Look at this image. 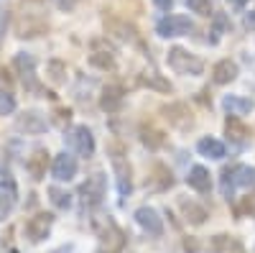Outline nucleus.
Here are the masks:
<instances>
[{
    "label": "nucleus",
    "mask_w": 255,
    "mask_h": 253,
    "mask_svg": "<svg viewBox=\"0 0 255 253\" xmlns=\"http://www.w3.org/2000/svg\"><path fill=\"white\" fill-rule=\"evenodd\" d=\"M245 23H248L250 28H255V8H253V10H250V13L245 15Z\"/></svg>",
    "instance_id": "c9c22d12"
},
{
    "label": "nucleus",
    "mask_w": 255,
    "mask_h": 253,
    "mask_svg": "<svg viewBox=\"0 0 255 253\" xmlns=\"http://www.w3.org/2000/svg\"><path fill=\"white\" fill-rule=\"evenodd\" d=\"M215 26H217V33H220V31H225L230 23H227V18H225V15H217V18H215Z\"/></svg>",
    "instance_id": "72a5a7b5"
},
{
    "label": "nucleus",
    "mask_w": 255,
    "mask_h": 253,
    "mask_svg": "<svg viewBox=\"0 0 255 253\" xmlns=\"http://www.w3.org/2000/svg\"><path fill=\"white\" fill-rule=\"evenodd\" d=\"M46 166H49V154L46 149H36L28 159H26V172L31 174V179L41 182L46 177Z\"/></svg>",
    "instance_id": "dca6fc26"
},
{
    "label": "nucleus",
    "mask_w": 255,
    "mask_h": 253,
    "mask_svg": "<svg viewBox=\"0 0 255 253\" xmlns=\"http://www.w3.org/2000/svg\"><path fill=\"white\" fill-rule=\"evenodd\" d=\"M90 64L97 67V69H113V67H115V51H113L110 46L100 49V44L95 41V49H92V54H90Z\"/></svg>",
    "instance_id": "b1692460"
},
{
    "label": "nucleus",
    "mask_w": 255,
    "mask_h": 253,
    "mask_svg": "<svg viewBox=\"0 0 255 253\" xmlns=\"http://www.w3.org/2000/svg\"><path fill=\"white\" fill-rule=\"evenodd\" d=\"M46 79L54 84V87H61L64 82H67V64L59 59H51L46 64Z\"/></svg>",
    "instance_id": "cd10ccee"
},
{
    "label": "nucleus",
    "mask_w": 255,
    "mask_h": 253,
    "mask_svg": "<svg viewBox=\"0 0 255 253\" xmlns=\"http://www.w3.org/2000/svg\"><path fill=\"white\" fill-rule=\"evenodd\" d=\"M225 133H227V138L235 143V146H245L250 141V131L243 125V120L238 115H230L225 120Z\"/></svg>",
    "instance_id": "6ab92c4d"
},
{
    "label": "nucleus",
    "mask_w": 255,
    "mask_h": 253,
    "mask_svg": "<svg viewBox=\"0 0 255 253\" xmlns=\"http://www.w3.org/2000/svg\"><path fill=\"white\" fill-rule=\"evenodd\" d=\"M51 174L56 182H69L77 177V159L67 151H61L54 156V164H51Z\"/></svg>",
    "instance_id": "4468645a"
},
{
    "label": "nucleus",
    "mask_w": 255,
    "mask_h": 253,
    "mask_svg": "<svg viewBox=\"0 0 255 253\" xmlns=\"http://www.w3.org/2000/svg\"><path fill=\"white\" fill-rule=\"evenodd\" d=\"M15 110V97L8 90H0V115H10Z\"/></svg>",
    "instance_id": "7c9ffc66"
},
{
    "label": "nucleus",
    "mask_w": 255,
    "mask_h": 253,
    "mask_svg": "<svg viewBox=\"0 0 255 253\" xmlns=\"http://www.w3.org/2000/svg\"><path fill=\"white\" fill-rule=\"evenodd\" d=\"M161 115L168 120V125H174L176 131H189L194 125V115H191L189 105L184 102H168L161 108Z\"/></svg>",
    "instance_id": "6e6552de"
},
{
    "label": "nucleus",
    "mask_w": 255,
    "mask_h": 253,
    "mask_svg": "<svg viewBox=\"0 0 255 253\" xmlns=\"http://www.w3.org/2000/svg\"><path fill=\"white\" fill-rule=\"evenodd\" d=\"M54 115H56V120H59V123H64V120L69 123V115H72V113H69V110H56Z\"/></svg>",
    "instance_id": "f704fd0d"
},
{
    "label": "nucleus",
    "mask_w": 255,
    "mask_h": 253,
    "mask_svg": "<svg viewBox=\"0 0 255 253\" xmlns=\"http://www.w3.org/2000/svg\"><path fill=\"white\" fill-rule=\"evenodd\" d=\"M186 182H189V187H191V189H197V192H209V189H212L209 169H204V166H191V169H189Z\"/></svg>",
    "instance_id": "4be33fe9"
},
{
    "label": "nucleus",
    "mask_w": 255,
    "mask_h": 253,
    "mask_svg": "<svg viewBox=\"0 0 255 253\" xmlns=\"http://www.w3.org/2000/svg\"><path fill=\"white\" fill-rule=\"evenodd\" d=\"M140 141H143L145 149L158 151L161 146L166 143V136H163V131L156 128V125H143V128H140Z\"/></svg>",
    "instance_id": "393cba45"
},
{
    "label": "nucleus",
    "mask_w": 255,
    "mask_h": 253,
    "mask_svg": "<svg viewBox=\"0 0 255 253\" xmlns=\"http://www.w3.org/2000/svg\"><path fill=\"white\" fill-rule=\"evenodd\" d=\"M197 151H199L202 156H207V159H225V143L207 136V138H199Z\"/></svg>",
    "instance_id": "a878e982"
},
{
    "label": "nucleus",
    "mask_w": 255,
    "mask_h": 253,
    "mask_svg": "<svg viewBox=\"0 0 255 253\" xmlns=\"http://www.w3.org/2000/svg\"><path fill=\"white\" fill-rule=\"evenodd\" d=\"M13 67L18 69L20 79H23V84H26L28 90H33V92H44V90H41V84L36 82V59H33L31 54H26V51L15 54Z\"/></svg>",
    "instance_id": "1a4fd4ad"
},
{
    "label": "nucleus",
    "mask_w": 255,
    "mask_h": 253,
    "mask_svg": "<svg viewBox=\"0 0 255 253\" xmlns=\"http://www.w3.org/2000/svg\"><path fill=\"white\" fill-rule=\"evenodd\" d=\"M232 5H235V8H243V5H245V0H232Z\"/></svg>",
    "instance_id": "e433bc0d"
},
{
    "label": "nucleus",
    "mask_w": 255,
    "mask_h": 253,
    "mask_svg": "<svg viewBox=\"0 0 255 253\" xmlns=\"http://www.w3.org/2000/svg\"><path fill=\"white\" fill-rule=\"evenodd\" d=\"M105 192H108V182H105L102 172H95L92 177H87L79 184V197L87 207H97L105 200Z\"/></svg>",
    "instance_id": "7ed1b4c3"
},
{
    "label": "nucleus",
    "mask_w": 255,
    "mask_h": 253,
    "mask_svg": "<svg viewBox=\"0 0 255 253\" xmlns=\"http://www.w3.org/2000/svg\"><path fill=\"white\" fill-rule=\"evenodd\" d=\"M209 253H245V246L235 236H215L209 241Z\"/></svg>",
    "instance_id": "f3484780"
},
{
    "label": "nucleus",
    "mask_w": 255,
    "mask_h": 253,
    "mask_svg": "<svg viewBox=\"0 0 255 253\" xmlns=\"http://www.w3.org/2000/svg\"><path fill=\"white\" fill-rule=\"evenodd\" d=\"M235 77H238V64L230 59L217 61L215 69H212V82L215 84H230V82H235Z\"/></svg>",
    "instance_id": "412c9836"
},
{
    "label": "nucleus",
    "mask_w": 255,
    "mask_h": 253,
    "mask_svg": "<svg viewBox=\"0 0 255 253\" xmlns=\"http://www.w3.org/2000/svg\"><path fill=\"white\" fill-rule=\"evenodd\" d=\"M194 31V23L186 15H166L156 23V33L161 38H174V36H189Z\"/></svg>",
    "instance_id": "39448f33"
},
{
    "label": "nucleus",
    "mask_w": 255,
    "mask_h": 253,
    "mask_svg": "<svg viewBox=\"0 0 255 253\" xmlns=\"http://www.w3.org/2000/svg\"><path fill=\"white\" fill-rule=\"evenodd\" d=\"M13 207H15V184L8 177H0V220H5Z\"/></svg>",
    "instance_id": "a211bd4d"
},
{
    "label": "nucleus",
    "mask_w": 255,
    "mask_h": 253,
    "mask_svg": "<svg viewBox=\"0 0 255 253\" xmlns=\"http://www.w3.org/2000/svg\"><path fill=\"white\" fill-rule=\"evenodd\" d=\"M135 223L145 230L148 236H153V238L163 236V220H161V215L156 213L153 207H148V205L138 207L135 210Z\"/></svg>",
    "instance_id": "f8f14e48"
},
{
    "label": "nucleus",
    "mask_w": 255,
    "mask_h": 253,
    "mask_svg": "<svg viewBox=\"0 0 255 253\" xmlns=\"http://www.w3.org/2000/svg\"><path fill=\"white\" fill-rule=\"evenodd\" d=\"M8 253H18V251H8Z\"/></svg>",
    "instance_id": "ea45409f"
},
{
    "label": "nucleus",
    "mask_w": 255,
    "mask_h": 253,
    "mask_svg": "<svg viewBox=\"0 0 255 253\" xmlns=\"http://www.w3.org/2000/svg\"><path fill=\"white\" fill-rule=\"evenodd\" d=\"M113 161V169H115V179H118V192L120 197H128L133 189V179H130V164H128V159H123L120 151H113L110 156Z\"/></svg>",
    "instance_id": "9b49d317"
},
{
    "label": "nucleus",
    "mask_w": 255,
    "mask_h": 253,
    "mask_svg": "<svg viewBox=\"0 0 255 253\" xmlns=\"http://www.w3.org/2000/svg\"><path fill=\"white\" fill-rule=\"evenodd\" d=\"M166 61H168V67H171L176 74H184V77H197V74L204 72V61L197 54H191V51H186L181 46H171V49H168Z\"/></svg>",
    "instance_id": "f257e3e1"
},
{
    "label": "nucleus",
    "mask_w": 255,
    "mask_h": 253,
    "mask_svg": "<svg viewBox=\"0 0 255 253\" xmlns=\"http://www.w3.org/2000/svg\"><path fill=\"white\" fill-rule=\"evenodd\" d=\"M77 3H79V0H54V5L59 10H64V13H72L77 8Z\"/></svg>",
    "instance_id": "2f4dec72"
},
{
    "label": "nucleus",
    "mask_w": 255,
    "mask_h": 253,
    "mask_svg": "<svg viewBox=\"0 0 255 253\" xmlns=\"http://www.w3.org/2000/svg\"><path fill=\"white\" fill-rule=\"evenodd\" d=\"M186 3V8L191 10V13H197V15H202V18H209L212 15V0H184Z\"/></svg>",
    "instance_id": "c85d7f7f"
},
{
    "label": "nucleus",
    "mask_w": 255,
    "mask_h": 253,
    "mask_svg": "<svg viewBox=\"0 0 255 253\" xmlns=\"http://www.w3.org/2000/svg\"><path fill=\"white\" fill-rule=\"evenodd\" d=\"M238 187H255V169L253 166H227L222 172V195L230 200Z\"/></svg>",
    "instance_id": "f03ea898"
},
{
    "label": "nucleus",
    "mask_w": 255,
    "mask_h": 253,
    "mask_svg": "<svg viewBox=\"0 0 255 253\" xmlns=\"http://www.w3.org/2000/svg\"><path fill=\"white\" fill-rule=\"evenodd\" d=\"M153 5L158 10H171L174 8V0H153Z\"/></svg>",
    "instance_id": "473e14b6"
},
{
    "label": "nucleus",
    "mask_w": 255,
    "mask_h": 253,
    "mask_svg": "<svg viewBox=\"0 0 255 253\" xmlns=\"http://www.w3.org/2000/svg\"><path fill=\"white\" fill-rule=\"evenodd\" d=\"M49 195H51V202H54L59 210H69V207H72V197H69V192H61V189L51 187V189H49Z\"/></svg>",
    "instance_id": "c756f323"
},
{
    "label": "nucleus",
    "mask_w": 255,
    "mask_h": 253,
    "mask_svg": "<svg viewBox=\"0 0 255 253\" xmlns=\"http://www.w3.org/2000/svg\"><path fill=\"white\" fill-rule=\"evenodd\" d=\"M123 248H125V233L108 218L105 228L100 230V248H97V253H123Z\"/></svg>",
    "instance_id": "0eeeda50"
},
{
    "label": "nucleus",
    "mask_w": 255,
    "mask_h": 253,
    "mask_svg": "<svg viewBox=\"0 0 255 253\" xmlns=\"http://www.w3.org/2000/svg\"><path fill=\"white\" fill-rule=\"evenodd\" d=\"M140 84H143V87H148V90H156V92H171V90H174L171 82L163 79V77L156 74V72H143V74H140Z\"/></svg>",
    "instance_id": "bb28decb"
},
{
    "label": "nucleus",
    "mask_w": 255,
    "mask_h": 253,
    "mask_svg": "<svg viewBox=\"0 0 255 253\" xmlns=\"http://www.w3.org/2000/svg\"><path fill=\"white\" fill-rule=\"evenodd\" d=\"M69 251H72V248L67 246V248H59V251H54V253H69Z\"/></svg>",
    "instance_id": "4c0bfd02"
},
{
    "label": "nucleus",
    "mask_w": 255,
    "mask_h": 253,
    "mask_svg": "<svg viewBox=\"0 0 255 253\" xmlns=\"http://www.w3.org/2000/svg\"><path fill=\"white\" fill-rule=\"evenodd\" d=\"M105 31L115 41H120V44H138V28L133 23H128L125 18L105 15Z\"/></svg>",
    "instance_id": "20e7f679"
},
{
    "label": "nucleus",
    "mask_w": 255,
    "mask_h": 253,
    "mask_svg": "<svg viewBox=\"0 0 255 253\" xmlns=\"http://www.w3.org/2000/svg\"><path fill=\"white\" fill-rule=\"evenodd\" d=\"M0 41H3V23H0Z\"/></svg>",
    "instance_id": "58836bf2"
},
{
    "label": "nucleus",
    "mask_w": 255,
    "mask_h": 253,
    "mask_svg": "<svg viewBox=\"0 0 255 253\" xmlns=\"http://www.w3.org/2000/svg\"><path fill=\"white\" fill-rule=\"evenodd\" d=\"M222 108H225L230 115H248L255 105H253V100L240 97V95H225V97H222Z\"/></svg>",
    "instance_id": "5701e85b"
},
{
    "label": "nucleus",
    "mask_w": 255,
    "mask_h": 253,
    "mask_svg": "<svg viewBox=\"0 0 255 253\" xmlns=\"http://www.w3.org/2000/svg\"><path fill=\"white\" fill-rule=\"evenodd\" d=\"M123 102H125V92L120 84H105L100 92V108L105 113H120Z\"/></svg>",
    "instance_id": "2eb2a0df"
},
{
    "label": "nucleus",
    "mask_w": 255,
    "mask_h": 253,
    "mask_svg": "<svg viewBox=\"0 0 255 253\" xmlns=\"http://www.w3.org/2000/svg\"><path fill=\"white\" fill-rule=\"evenodd\" d=\"M46 118L41 115L38 110H26V113H20L15 118V128L20 133H31V136H38V133H44L46 131Z\"/></svg>",
    "instance_id": "ddd939ff"
},
{
    "label": "nucleus",
    "mask_w": 255,
    "mask_h": 253,
    "mask_svg": "<svg viewBox=\"0 0 255 253\" xmlns=\"http://www.w3.org/2000/svg\"><path fill=\"white\" fill-rule=\"evenodd\" d=\"M51 225H54V218H51L49 213H38V215H33V218L26 220L23 233H26V238H28L31 243H41V241L49 236Z\"/></svg>",
    "instance_id": "9d476101"
},
{
    "label": "nucleus",
    "mask_w": 255,
    "mask_h": 253,
    "mask_svg": "<svg viewBox=\"0 0 255 253\" xmlns=\"http://www.w3.org/2000/svg\"><path fill=\"white\" fill-rule=\"evenodd\" d=\"M179 210L189 225H204L207 223V210L197 205L194 200H179Z\"/></svg>",
    "instance_id": "aec40b11"
},
{
    "label": "nucleus",
    "mask_w": 255,
    "mask_h": 253,
    "mask_svg": "<svg viewBox=\"0 0 255 253\" xmlns=\"http://www.w3.org/2000/svg\"><path fill=\"white\" fill-rule=\"evenodd\" d=\"M64 138H67L69 149H74L79 156L90 159V156L95 154V136H92V131L87 128V125H74V128L64 136Z\"/></svg>",
    "instance_id": "423d86ee"
}]
</instances>
